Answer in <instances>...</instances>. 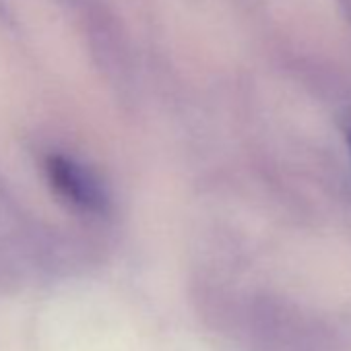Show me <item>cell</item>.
I'll list each match as a JSON object with an SVG mask.
<instances>
[{"mask_svg":"<svg viewBox=\"0 0 351 351\" xmlns=\"http://www.w3.org/2000/svg\"><path fill=\"white\" fill-rule=\"evenodd\" d=\"M46 173L56 195L73 207L89 213H101L106 209L108 197L101 184L85 167L71 161L69 157L50 155L46 159Z\"/></svg>","mask_w":351,"mask_h":351,"instance_id":"obj_1","label":"cell"},{"mask_svg":"<svg viewBox=\"0 0 351 351\" xmlns=\"http://www.w3.org/2000/svg\"><path fill=\"white\" fill-rule=\"evenodd\" d=\"M341 128H343L347 147H349V151H351V108L345 110V114H343V118H341Z\"/></svg>","mask_w":351,"mask_h":351,"instance_id":"obj_2","label":"cell"}]
</instances>
